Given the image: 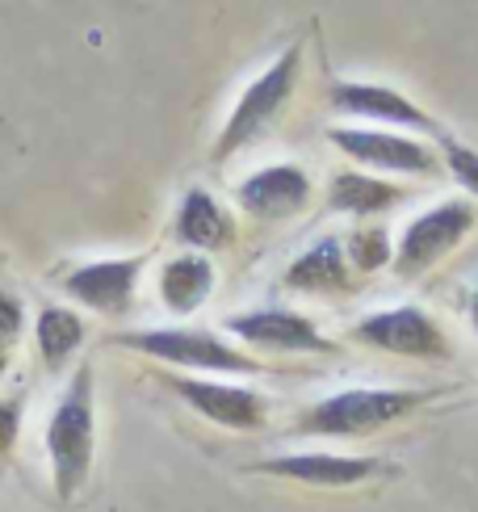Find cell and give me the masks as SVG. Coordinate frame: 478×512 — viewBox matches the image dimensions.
<instances>
[{
  "label": "cell",
  "instance_id": "obj_6",
  "mask_svg": "<svg viewBox=\"0 0 478 512\" xmlns=\"http://www.w3.org/2000/svg\"><path fill=\"white\" fill-rule=\"evenodd\" d=\"M357 336L365 345L386 349V353H403V357H445L449 345L441 328L420 311V307H395V311H378L357 324Z\"/></svg>",
  "mask_w": 478,
  "mask_h": 512
},
{
  "label": "cell",
  "instance_id": "obj_3",
  "mask_svg": "<svg viewBox=\"0 0 478 512\" xmlns=\"http://www.w3.org/2000/svg\"><path fill=\"white\" fill-rule=\"evenodd\" d=\"M122 345L151 353V357H164V361H177V366H193V370H231V374H256L260 370L252 357L227 349L223 340L210 336V332H181V328L130 332V336H122Z\"/></svg>",
  "mask_w": 478,
  "mask_h": 512
},
{
  "label": "cell",
  "instance_id": "obj_20",
  "mask_svg": "<svg viewBox=\"0 0 478 512\" xmlns=\"http://www.w3.org/2000/svg\"><path fill=\"white\" fill-rule=\"evenodd\" d=\"M349 252L357 256L361 269H374V265L386 261V236H382V231H361V236H353Z\"/></svg>",
  "mask_w": 478,
  "mask_h": 512
},
{
  "label": "cell",
  "instance_id": "obj_12",
  "mask_svg": "<svg viewBox=\"0 0 478 512\" xmlns=\"http://www.w3.org/2000/svg\"><path fill=\"white\" fill-rule=\"evenodd\" d=\"M332 143H340L349 156L386 168V173H428L432 160L420 143L395 139V135H378V131H332Z\"/></svg>",
  "mask_w": 478,
  "mask_h": 512
},
{
  "label": "cell",
  "instance_id": "obj_15",
  "mask_svg": "<svg viewBox=\"0 0 478 512\" xmlns=\"http://www.w3.org/2000/svg\"><path fill=\"white\" fill-rule=\"evenodd\" d=\"M286 282L294 290H340L349 286V269H344V244L340 240H319L311 252H302L290 265Z\"/></svg>",
  "mask_w": 478,
  "mask_h": 512
},
{
  "label": "cell",
  "instance_id": "obj_17",
  "mask_svg": "<svg viewBox=\"0 0 478 512\" xmlns=\"http://www.w3.org/2000/svg\"><path fill=\"white\" fill-rule=\"evenodd\" d=\"M84 340V324L80 315L63 311V307H42L38 315V353L47 361V370H63V361H68Z\"/></svg>",
  "mask_w": 478,
  "mask_h": 512
},
{
  "label": "cell",
  "instance_id": "obj_23",
  "mask_svg": "<svg viewBox=\"0 0 478 512\" xmlns=\"http://www.w3.org/2000/svg\"><path fill=\"white\" fill-rule=\"evenodd\" d=\"M470 319H474V332H478V290H474V298H470Z\"/></svg>",
  "mask_w": 478,
  "mask_h": 512
},
{
  "label": "cell",
  "instance_id": "obj_10",
  "mask_svg": "<svg viewBox=\"0 0 478 512\" xmlns=\"http://www.w3.org/2000/svg\"><path fill=\"white\" fill-rule=\"evenodd\" d=\"M307 194H311L307 173L294 164H277V168H265V173H256L239 185V206L260 219H281V215L302 210Z\"/></svg>",
  "mask_w": 478,
  "mask_h": 512
},
{
  "label": "cell",
  "instance_id": "obj_16",
  "mask_svg": "<svg viewBox=\"0 0 478 512\" xmlns=\"http://www.w3.org/2000/svg\"><path fill=\"white\" fill-rule=\"evenodd\" d=\"M177 236L193 248H219V244L231 240V223L219 210V202H214L210 194H202V189H193V194L181 202Z\"/></svg>",
  "mask_w": 478,
  "mask_h": 512
},
{
  "label": "cell",
  "instance_id": "obj_24",
  "mask_svg": "<svg viewBox=\"0 0 478 512\" xmlns=\"http://www.w3.org/2000/svg\"><path fill=\"white\" fill-rule=\"evenodd\" d=\"M0 374H5V353H0Z\"/></svg>",
  "mask_w": 478,
  "mask_h": 512
},
{
  "label": "cell",
  "instance_id": "obj_5",
  "mask_svg": "<svg viewBox=\"0 0 478 512\" xmlns=\"http://www.w3.org/2000/svg\"><path fill=\"white\" fill-rule=\"evenodd\" d=\"M474 223V210L466 202H441L432 206L428 215H420L416 223L407 227V236L399 244V273H424L437 256H445L453 244H458Z\"/></svg>",
  "mask_w": 478,
  "mask_h": 512
},
{
  "label": "cell",
  "instance_id": "obj_1",
  "mask_svg": "<svg viewBox=\"0 0 478 512\" xmlns=\"http://www.w3.org/2000/svg\"><path fill=\"white\" fill-rule=\"evenodd\" d=\"M47 454L55 471V496L72 500L93 471V370L80 366L72 387L55 403L47 424Z\"/></svg>",
  "mask_w": 478,
  "mask_h": 512
},
{
  "label": "cell",
  "instance_id": "obj_18",
  "mask_svg": "<svg viewBox=\"0 0 478 512\" xmlns=\"http://www.w3.org/2000/svg\"><path fill=\"white\" fill-rule=\"evenodd\" d=\"M395 202V189H386L382 181H369L357 173H344L332 181V206L349 210V215H369V210H382Z\"/></svg>",
  "mask_w": 478,
  "mask_h": 512
},
{
  "label": "cell",
  "instance_id": "obj_11",
  "mask_svg": "<svg viewBox=\"0 0 478 512\" xmlns=\"http://www.w3.org/2000/svg\"><path fill=\"white\" fill-rule=\"evenodd\" d=\"M256 471L265 475H286L298 483H315V487H349L361 483L378 471L374 458H336V454H290V458H269Z\"/></svg>",
  "mask_w": 478,
  "mask_h": 512
},
{
  "label": "cell",
  "instance_id": "obj_14",
  "mask_svg": "<svg viewBox=\"0 0 478 512\" xmlns=\"http://www.w3.org/2000/svg\"><path fill=\"white\" fill-rule=\"evenodd\" d=\"M210 290H214V269L202 256H177V261H168L160 273V294L177 315L198 311L210 298Z\"/></svg>",
  "mask_w": 478,
  "mask_h": 512
},
{
  "label": "cell",
  "instance_id": "obj_4",
  "mask_svg": "<svg viewBox=\"0 0 478 512\" xmlns=\"http://www.w3.org/2000/svg\"><path fill=\"white\" fill-rule=\"evenodd\" d=\"M294 72H298V47H290L265 76L252 84L244 97H239L235 114L227 122V131L219 139V156L235 152L239 143H248V139H256L260 131H265V126L273 122V114L281 110V101H286V93L294 89Z\"/></svg>",
  "mask_w": 478,
  "mask_h": 512
},
{
  "label": "cell",
  "instance_id": "obj_9",
  "mask_svg": "<svg viewBox=\"0 0 478 512\" xmlns=\"http://www.w3.org/2000/svg\"><path fill=\"white\" fill-rule=\"evenodd\" d=\"M227 328L235 336H244L252 340V345H265V349H302V353H323V349H332L328 340H323L315 332L311 319H302L294 311H248V315H231L227 319Z\"/></svg>",
  "mask_w": 478,
  "mask_h": 512
},
{
  "label": "cell",
  "instance_id": "obj_8",
  "mask_svg": "<svg viewBox=\"0 0 478 512\" xmlns=\"http://www.w3.org/2000/svg\"><path fill=\"white\" fill-rule=\"evenodd\" d=\"M172 391L189 399L206 420L227 424V429H256L265 420V399L244 387H223V382H198V378H172Z\"/></svg>",
  "mask_w": 478,
  "mask_h": 512
},
{
  "label": "cell",
  "instance_id": "obj_13",
  "mask_svg": "<svg viewBox=\"0 0 478 512\" xmlns=\"http://www.w3.org/2000/svg\"><path fill=\"white\" fill-rule=\"evenodd\" d=\"M336 110L344 114H361V118H382V122H403V126H420V131H432V118L420 110V105L403 101L390 89H369V84H336Z\"/></svg>",
  "mask_w": 478,
  "mask_h": 512
},
{
  "label": "cell",
  "instance_id": "obj_7",
  "mask_svg": "<svg viewBox=\"0 0 478 512\" xmlns=\"http://www.w3.org/2000/svg\"><path fill=\"white\" fill-rule=\"evenodd\" d=\"M139 269H143V256H130V261H101V265H84L76 269L68 282V294L89 303L93 311L105 315H122L135 298V282H139Z\"/></svg>",
  "mask_w": 478,
  "mask_h": 512
},
{
  "label": "cell",
  "instance_id": "obj_19",
  "mask_svg": "<svg viewBox=\"0 0 478 512\" xmlns=\"http://www.w3.org/2000/svg\"><path fill=\"white\" fill-rule=\"evenodd\" d=\"M445 156H449V168H453V177H458L470 194H478V156L474 152H466L462 143H445Z\"/></svg>",
  "mask_w": 478,
  "mask_h": 512
},
{
  "label": "cell",
  "instance_id": "obj_22",
  "mask_svg": "<svg viewBox=\"0 0 478 512\" xmlns=\"http://www.w3.org/2000/svg\"><path fill=\"white\" fill-rule=\"evenodd\" d=\"M17 420H21L17 399L0 403V458H5V454L13 450V441H17Z\"/></svg>",
  "mask_w": 478,
  "mask_h": 512
},
{
  "label": "cell",
  "instance_id": "obj_2",
  "mask_svg": "<svg viewBox=\"0 0 478 512\" xmlns=\"http://www.w3.org/2000/svg\"><path fill=\"white\" fill-rule=\"evenodd\" d=\"M416 403H420V395H411V391H365V387L340 391L302 416L298 429L323 433V437H365V433L382 429V424L407 416Z\"/></svg>",
  "mask_w": 478,
  "mask_h": 512
},
{
  "label": "cell",
  "instance_id": "obj_21",
  "mask_svg": "<svg viewBox=\"0 0 478 512\" xmlns=\"http://www.w3.org/2000/svg\"><path fill=\"white\" fill-rule=\"evenodd\" d=\"M21 324H26V319H21V303L13 294L0 290V353H5L13 340L21 336Z\"/></svg>",
  "mask_w": 478,
  "mask_h": 512
}]
</instances>
